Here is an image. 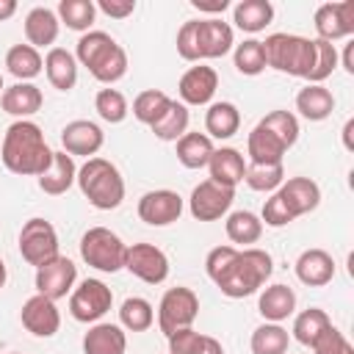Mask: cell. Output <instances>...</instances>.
Instances as JSON below:
<instances>
[{
    "label": "cell",
    "instance_id": "cell-6",
    "mask_svg": "<svg viewBox=\"0 0 354 354\" xmlns=\"http://www.w3.org/2000/svg\"><path fill=\"white\" fill-rule=\"evenodd\" d=\"M266 66L293 75V77H310L315 64V39H304L296 33H271L263 41Z\"/></svg>",
    "mask_w": 354,
    "mask_h": 354
},
{
    "label": "cell",
    "instance_id": "cell-19",
    "mask_svg": "<svg viewBox=\"0 0 354 354\" xmlns=\"http://www.w3.org/2000/svg\"><path fill=\"white\" fill-rule=\"evenodd\" d=\"M277 194L282 196V202H285V207L290 210L293 218H299L304 213H313L321 202V188L310 177H290L277 188Z\"/></svg>",
    "mask_w": 354,
    "mask_h": 354
},
{
    "label": "cell",
    "instance_id": "cell-7",
    "mask_svg": "<svg viewBox=\"0 0 354 354\" xmlns=\"http://www.w3.org/2000/svg\"><path fill=\"white\" fill-rule=\"evenodd\" d=\"M124 254H127V246L108 227H91L80 238V257L97 271L113 274L124 268Z\"/></svg>",
    "mask_w": 354,
    "mask_h": 354
},
{
    "label": "cell",
    "instance_id": "cell-13",
    "mask_svg": "<svg viewBox=\"0 0 354 354\" xmlns=\"http://www.w3.org/2000/svg\"><path fill=\"white\" fill-rule=\"evenodd\" d=\"M75 279H77V266L69 257L58 254V257H53L36 268V293L58 301L72 290Z\"/></svg>",
    "mask_w": 354,
    "mask_h": 354
},
{
    "label": "cell",
    "instance_id": "cell-40",
    "mask_svg": "<svg viewBox=\"0 0 354 354\" xmlns=\"http://www.w3.org/2000/svg\"><path fill=\"white\" fill-rule=\"evenodd\" d=\"M169 97L160 91V88H147V91H141L136 100H133V116L141 122V124H155L163 113H166V108H169Z\"/></svg>",
    "mask_w": 354,
    "mask_h": 354
},
{
    "label": "cell",
    "instance_id": "cell-24",
    "mask_svg": "<svg viewBox=\"0 0 354 354\" xmlns=\"http://www.w3.org/2000/svg\"><path fill=\"white\" fill-rule=\"evenodd\" d=\"M41 102H44V97H41L39 86H33V83H14V86L3 88V97H0L3 111L11 116H19V119L33 116L41 108Z\"/></svg>",
    "mask_w": 354,
    "mask_h": 354
},
{
    "label": "cell",
    "instance_id": "cell-8",
    "mask_svg": "<svg viewBox=\"0 0 354 354\" xmlns=\"http://www.w3.org/2000/svg\"><path fill=\"white\" fill-rule=\"evenodd\" d=\"M199 315V296L191 288H169L158 304V326L169 337L177 329H188Z\"/></svg>",
    "mask_w": 354,
    "mask_h": 354
},
{
    "label": "cell",
    "instance_id": "cell-44",
    "mask_svg": "<svg viewBox=\"0 0 354 354\" xmlns=\"http://www.w3.org/2000/svg\"><path fill=\"white\" fill-rule=\"evenodd\" d=\"M257 124H263L268 133H274L288 149L296 144V138H299V122H296V116L290 113V111H271L268 116H263Z\"/></svg>",
    "mask_w": 354,
    "mask_h": 354
},
{
    "label": "cell",
    "instance_id": "cell-27",
    "mask_svg": "<svg viewBox=\"0 0 354 354\" xmlns=\"http://www.w3.org/2000/svg\"><path fill=\"white\" fill-rule=\"evenodd\" d=\"M296 111L310 122H321L335 111V97L329 88H324L318 83H307L296 94Z\"/></svg>",
    "mask_w": 354,
    "mask_h": 354
},
{
    "label": "cell",
    "instance_id": "cell-17",
    "mask_svg": "<svg viewBox=\"0 0 354 354\" xmlns=\"http://www.w3.org/2000/svg\"><path fill=\"white\" fill-rule=\"evenodd\" d=\"M216 88H218V75L213 66H205V64L191 66L180 77V86H177L183 105H207L213 100Z\"/></svg>",
    "mask_w": 354,
    "mask_h": 354
},
{
    "label": "cell",
    "instance_id": "cell-26",
    "mask_svg": "<svg viewBox=\"0 0 354 354\" xmlns=\"http://www.w3.org/2000/svg\"><path fill=\"white\" fill-rule=\"evenodd\" d=\"M44 72H47V80L53 88L69 91L77 83V58L64 47H53L44 55Z\"/></svg>",
    "mask_w": 354,
    "mask_h": 354
},
{
    "label": "cell",
    "instance_id": "cell-12",
    "mask_svg": "<svg viewBox=\"0 0 354 354\" xmlns=\"http://www.w3.org/2000/svg\"><path fill=\"white\" fill-rule=\"evenodd\" d=\"M124 268L147 285H160L169 277V257L152 243H133L127 246Z\"/></svg>",
    "mask_w": 354,
    "mask_h": 354
},
{
    "label": "cell",
    "instance_id": "cell-38",
    "mask_svg": "<svg viewBox=\"0 0 354 354\" xmlns=\"http://www.w3.org/2000/svg\"><path fill=\"white\" fill-rule=\"evenodd\" d=\"M288 329L279 324H263L252 332V354H288Z\"/></svg>",
    "mask_w": 354,
    "mask_h": 354
},
{
    "label": "cell",
    "instance_id": "cell-20",
    "mask_svg": "<svg viewBox=\"0 0 354 354\" xmlns=\"http://www.w3.org/2000/svg\"><path fill=\"white\" fill-rule=\"evenodd\" d=\"M296 277L299 282L310 285V288H324L332 282L335 277V260L329 252L324 249H304L296 260Z\"/></svg>",
    "mask_w": 354,
    "mask_h": 354
},
{
    "label": "cell",
    "instance_id": "cell-41",
    "mask_svg": "<svg viewBox=\"0 0 354 354\" xmlns=\"http://www.w3.org/2000/svg\"><path fill=\"white\" fill-rule=\"evenodd\" d=\"M58 19L72 28V30H88L94 17H97V6L91 0H61L58 3Z\"/></svg>",
    "mask_w": 354,
    "mask_h": 354
},
{
    "label": "cell",
    "instance_id": "cell-11",
    "mask_svg": "<svg viewBox=\"0 0 354 354\" xmlns=\"http://www.w3.org/2000/svg\"><path fill=\"white\" fill-rule=\"evenodd\" d=\"M235 199V188H227V185H218L213 180H202L194 191H191V199H188V210L196 221H216L221 218L230 205Z\"/></svg>",
    "mask_w": 354,
    "mask_h": 354
},
{
    "label": "cell",
    "instance_id": "cell-1",
    "mask_svg": "<svg viewBox=\"0 0 354 354\" xmlns=\"http://www.w3.org/2000/svg\"><path fill=\"white\" fill-rule=\"evenodd\" d=\"M207 277L218 285V290L230 299L252 296L274 271L271 254L263 249H235V246H216L207 252L205 260Z\"/></svg>",
    "mask_w": 354,
    "mask_h": 354
},
{
    "label": "cell",
    "instance_id": "cell-46",
    "mask_svg": "<svg viewBox=\"0 0 354 354\" xmlns=\"http://www.w3.org/2000/svg\"><path fill=\"white\" fill-rule=\"evenodd\" d=\"M315 354H354V346L346 340V335L335 326H329L315 343H313Z\"/></svg>",
    "mask_w": 354,
    "mask_h": 354
},
{
    "label": "cell",
    "instance_id": "cell-35",
    "mask_svg": "<svg viewBox=\"0 0 354 354\" xmlns=\"http://www.w3.org/2000/svg\"><path fill=\"white\" fill-rule=\"evenodd\" d=\"M329 326H332L329 315H326L324 310H318V307H310V310H304V313L296 315V321H293V337H296L301 346L313 348V343H315Z\"/></svg>",
    "mask_w": 354,
    "mask_h": 354
},
{
    "label": "cell",
    "instance_id": "cell-50",
    "mask_svg": "<svg viewBox=\"0 0 354 354\" xmlns=\"http://www.w3.org/2000/svg\"><path fill=\"white\" fill-rule=\"evenodd\" d=\"M191 3H194V8L210 11V14H218V11H224L230 6V0H191Z\"/></svg>",
    "mask_w": 354,
    "mask_h": 354
},
{
    "label": "cell",
    "instance_id": "cell-39",
    "mask_svg": "<svg viewBox=\"0 0 354 354\" xmlns=\"http://www.w3.org/2000/svg\"><path fill=\"white\" fill-rule=\"evenodd\" d=\"M119 321H122V326L130 329V332H147V329L152 326V321H155L152 304H149L147 299H141V296H130V299H124L122 307H119Z\"/></svg>",
    "mask_w": 354,
    "mask_h": 354
},
{
    "label": "cell",
    "instance_id": "cell-48",
    "mask_svg": "<svg viewBox=\"0 0 354 354\" xmlns=\"http://www.w3.org/2000/svg\"><path fill=\"white\" fill-rule=\"evenodd\" d=\"M263 221H266L268 227H285V224L293 221L290 210L285 207V202H282V196H279L277 191H274V194L266 199V205H263Z\"/></svg>",
    "mask_w": 354,
    "mask_h": 354
},
{
    "label": "cell",
    "instance_id": "cell-9",
    "mask_svg": "<svg viewBox=\"0 0 354 354\" xmlns=\"http://www.w3.org/2000/svg\"><path fill=\"white\" fill-rule=\"evenodd\" d=\"M19 254L28 266H44L58 257V232L47 218H28L19 230Z\"/></svg>",
    "mask_w": 354,
    "mask_h": 354
},
{
    "label": "cell",
    "instance_id": "cell-31",
    "mask_svg": "<svg viewBox=\"0 0 354 354\" xmlns=\"http://www.w3.org/2000/svg\"><path fill=\"white\" fill-rule=\"evenodd\" d=\"M213 138H207L205 133H185L183 138H177V160L185 169H202L207 166L210 155H213Z\"/></svg>",
    "mask_w": 354,
    "mask_h": 354
},
{
    "label": "cell",
    "instance_id": "cell-25",
    "mask_svg": "<svg viewBox=\"0 0 354 354\" xmlns=\"http://www.w3.org/2000/svg\"><path fill=\"white\" fill-rule=\"evenodd\" d=\"M75 177H77V169H75L72 155L53 152V163L47 166L44 174H39V188L44 194H50V196H61V194H66L72 188Z\"/></svg>",
    "mask_w": 354,
    "mask_h": 354
},
{
    "label": "cell",
    "instance_id": "cell-15",
    "mask_svg": "<svg viewBox=\"0 0 354 354\" xmlns=\"http://www.w3.org/2000/svg\"><path fill=\"white\" fill-rule=\"evenodd\" d=\"M313 22L321 41L332 44L335 39H346L354 33V3H324L318 6Z\"/></svg>",
    "mask_w": 354,
    "mask_h": 354
},
{
    "label": "cell",
    "instance_id": "cell-33",
    "mask_svg": "<svg viewBox=\"0 0 354 354\" xmlns=\"http://www.w3.org/2000/svg\"><path fill=\"white\" fill-rule=\"evenodd\" d=\"M6 66H8V72L19 83H25V80H33L44 69V61H41V55H39L36 47H30V44H14L6 53Z\"/></svg>",
    "mask_w": 354,
    "mask_h": 354
},
{
    "label": "cell",
    "instance_id": "cell-34",
    "mask_svg": "<svg viewBox=\"0 0 354 354\" xmlns=\"http://www.w3.org/2000/svg\"><path fill=\"white\" fill-rule=\"evenodd\" d=\"M224 227H227V238L232 243H241V246L257 243L260 235H263V221L252 210H235V213H230Z\"/></svg>",
    "mask_w": 354,
    "mask_h": 354
},
{
    "label": "cell",
    "instance_id": "cell-42",
    "mask_svg": "<svg viewBox=\"0 0 354 354\" xmlns=\"http://www.w3.org/2000/svg\"><path fill=\"white\" fill-rule=\"evenodd\" d=\"M235 69H238L241 75H249V77L260 75V72L266 69L263 41H257V39H246V41H241V44L235 47Z\"/></svg>",
    "mask_w": 354,
    "mask_h": 354
},
{
    "label": "cell",
    "instance_id": "cell-21",
    "mask_svg": "<svg viewBox=\"0 0 354 354\" xmlns=\"http://www.w3.org/2000/svg\"><path fill=\"white\" fill-rule=\"evenodd\" d=\"M207 169H210V180L213 183L235 188L246 174V160H243V155L238 149L221 147V149H213V155L207 160Z\"/></svg>",
    "mask_w": 354,
    "mask_h": 354
},
{
    "label": "cell",
    "instance_id": "cell-30",
    "mask_svg": "<svg viewBox=\"0 0 354 354\" xmlns=\"http://www.w3.org/2000/svg\"><path fill=\"white\" fill-rule=\"evenodd\" d=\"M241 127V113L232 102H213L205 113V130H207V138H232Z\"/></svg>",
    "mask_w": 354,
    "mask_h": 354
},
{
    "label": "cell",
    "instance_id": "cell-32",
    "mask_svg": "<svg viewBox=\"0 0 354 354\" xmlns=\"http://www.w3.org/2000/svg\"><path fill=\"white\" fill-rule=\"evenodd\" d=\"M271 19H274V6L268 0H241L232 11V22L246 33L263 30Z\"/></svg>",
    "mask_w": 354,
    "mask_h": 354
},
{
    "label": "cell",
    "instance_id": "cell-54",
    "mask_svg": "<svg viewBox=\"0 0 354 354\" xmlns=\"http://www.w3.org/2000/svg\"><path fill=\"white\" fill-rule=\"evenodd\" d=\"M351 133H354V119H348L346 124H343V147L351 152L354 149V141H351Z\"/></svg>",
    "mask_w": 354,
    "mask_h": 354
},
{
    "label": "cell",
    "instance_id": "cell-36",
    "mask_svg": "<svg viewBox=\"0 0 354 354\" xmlns=\"http://www.w3.org/2000/svg\"><path fill=\"white\" fill-rule=\"evenodd\" d=\"M185 130H188V108L177 100H171L166 113L152 124V133L163 141H177L185 136Z\"/></svg>",
    "mask_w": 354,
    "mask_h": 354
},
{
    "label": "cell",
    "instance_id": "cell-51",
    "mask_svg": "<svg viewBox=\"0 0 354 354\" xmlns=\"http://www.w3.org/2000/svg\"><path fill=\"white\" fill-rule=\"evenodd\" d=\"M196 354H224V348H221V343H218L216 337L205 335V343H202V348H199Z\"/></svg>",
    "mask_w": 354,
    "mask_h": 354
},
{
    "label": "cell",
    "instance_id": "cell-53",
    "mask_svg": "<svg viewBox=\"0 0 354 354\" xmlns=\"http://www.w3.org/2000/svg\"><path fill=\"white\" fill-rule=\"evenodd\" d=\"M343 69L348 75H354V44H346V53H343Z\"/></svg>",
    "mask_w": 354,
    "mask_h": 354
},
{
    "label": "cell",
    "instance_id": "cell-23",
    "mask_svg": "<svg viewBox=\"0 0 354 354\" xmlns=\"http://www.w3.org/2000/svg\"><path fill=\"white\" fill-rule=\"evenodd\" d=\"M127 335L116 324H94L83 335V354H124Z\"/></svg>",
    "mask_w": 354,
    "mask_h": 354
},
{
    "label": "cell",
    "instance_id": "cell-18",
    "mask_svg": "<svg viewBox=\"0 0 354 354\" xmlns=\"http://www.w3.org/2000/svg\"><path fill=\"white\" fill-rule=\"evenodd\" d=\"M105 136H102V127L88 122V119H75L69 122L64 130H61V144H64V152L66 155H97L100 147H102Z\"/></svg>",
    "mask_w": 354,
    "mask_h": 354
},
{
    "label": "cell",
    "instance_id": "cell-45",
    "mask_svg": "<svg viewBox=\"0 0 354 354\" xmlns=\"http://www.w3.org/2000/svg\"><path fill=\"white\" fill-rule=\"evenodd\" d=\"M335 66H337V50H335V44L315 39V64H313V72H310L307 80L321 86L335 72Z\"/></svg>",
    "mask_w": 354,
    "mask_h": 354
},
{
    "label": "cell",
    "instance_id": "cell-56",
    "mask_svg": "<svg viewBox=\"0 0 354 354\" xmlns=\"http://www.w3.org/2000/svg\"><path fill=\"white\" fill-rule=\"evenodd\" d=\"M0 91H3V75H0Z\"/></svg>",
    "mask_w": 354,
    "mask_h": 354
},
{
    "label": "cell",
    "instance_id": "cell-47",
    "mask_svg": "<svg viewBox=\"0 0 354 354\" xmlns=\"http://www.w3.org/2000/svg\"><path fill=\"white\" fill-rule=\"evenodd\" d=\"M205 343V335L194 332L191 326L188 329H177L169 335V354H196Z\"/></svg>",
    "mask_w": 354,
    "mask_h": 354
},
{
    "label": "cell",
    "instance_id": "cell-16",
    "mask_svg": "<svg viewBox=\"0 0 354 354\" xmlns=\"http://www.w3.org/2000/svg\"><path fill=\"white\" fill-rule=\"evenodd\" d=\"M19 318H22V326L30 335H36V337H53L61 329V313H58L55 301L47 299V296H41V293L30 296L22 304Z\"/></svg>",
    "mask_w": 354,
    "mask_h": 354
},
{
    "label": "cell",
    "instance_id": "cell-14",
    "mask_svg": "<svg viewBox=\"0 0 354 354\" xmlns=\"http://www.w3.org/2000/svg\"><path fill=\"white\" fill-rule=\"evenodd\" d=\"M180 216H183V196L177 191L160 188V191H149L138 199V218L149 227L174 224Z\"/></svg>",
    "mask_w": 354,
    "mask_h": 354
},
{
    "label": "cell",
    "instance_id": "cell-22",
    "mask_svg": "<svg viewBox=\"0 0 354 354\" xmlns=\"http://www.w3.org/2000/svg\"><path fill=\"white\" fill-rule=\"evenodd\" d=\"M58 30H61V19H58V14L53 8L36 6V8L28 11V17H25V36H28L30 47H50L58 39Z\"/></svg>",
    "mask_w": 354,
    "mask_h": 354
},
{
    "label": "cell",
    "instance_id": "cell-3",
    "mask_svg": "<svg viewBox=\"0 0 354 354\" xmlns=\"http://www.w3.org/2000/svg\"><path fill=\"white\" fill-rule=\"evenodd\" d=\"M232 47V28L224 19H191L177 30V53L185 61L221 58Z\"/></svg>",
    "mask_w": 354,
    "mask_h": 354
},
{
    "label": "cell",
    "instance_id": "cell-52",
    "mask_svg": "<svg viewBox=\"0 0 354 354\" xmlns=\"http://www.w3.org/2000/svg\"><path fill=\"white\" fill-rule=\"evenodd\" d=\"M17 14V0H0V22L11 19Z\"/></svg>",
    "mask_w": 354,
    "mask_h": 354
},
{
    "label": "cell",
    "instance_id": "cell-5",
    "mask_svg": "<svg viewBox=\"0 0 354 354\" xmlns=\"http://www.w3.org/2000/svg\"><path fill=\"white\" fill-rule=\"evenodd\" d=\"M75 183L97 210H113L124 199V180L119 169L105 158H88L77 169Z\"/></svg>",
    "mask_w": 354,
    "mask_h": 354
},
{
    "label": "cell",
    "instance_id": "cell-10",
    "mask_svg": "<svg viewBox=\"0 0 354 354\" xmlns=\"http://www.w3.org/2000/svg\"><path fill=\"white\" fill-rule=\"evenodd\" d=\"M113 304V293L102 279H83L69 296V313L80 324L100 321Z\"/></svg>",
    "mask_w": 354,
    "mask_h": 354
},
{
    "label": "cell",
    "instance_id": "cell-28",
    "mask_svg": "<svg viewBox=\"0 0 354 354\" xmlns=\"http://www.w3.org/2000/svg\"><path fill=\"white\" fill-rule=\"evenodd\" d=\"M246 152H249V163H282L288 147L263 124H254V130L246 138Z\"/></svg>",
    "mask_w": 354,
    "mask_h": 354
},
{
    "label": "cell",
    "instance_id": "cell-4",
    "mask_svg": "<svg viewBox=\"0 0 354 354\" xmlns=\"http://www.w3.org/2000/svg\"><path fill=\"white\" fill-rule=\"evenodd\" d=\"M77 61L100 83H116L127 72V53L105 30H88L77 41Z\"/></svg>",
    "mask_w": 354,
    "mask_h": 354
},
{
    "label": "cell",
    "instance_id": "cell-43",
    "mask_svg": "<svg viewBox=\"0 0 354 354\" xmlns=\"http://www.w3.org/2000/svg\"><path fill=\"white\" fill-rule=\"evenodd\" d=\"M94 108H97V113L105 119V122H111V124H119V122H124V116H127V100H124V94L119 91V88H100L97 91V97H94Z\"/></svg>",
    "mask_w": 354,
    "mask_h": 354
},
{
    "label": "cell",
    "instance_id": "cell-55",
    "mask_svg": "<svg viewBox=\"0 0 354 354\" xmlns=\"http://www.w3.org/2000/svg\"><path fill=\"white\" fill-rule=\"evenodd\" d=\"M6 277H8V271H6V263L0 260V288L6 285Z\"/></svg>",
    "mask_w": 354,
    "mask_h": 354
},
{
    "label": "cell",
    "instance_id": "cell-2",
    "mask_svg": "<svg viewBox=\"0 0 354 354\" xmlns=\"http://www.w3.org/2000/svg\"><path fill=\"white\" fill-rule=\"evenodd\" d=\"M0 158L8 171L22 174V177H39L53 163V149L47 147L44 133L36 122L19 119V122L8 124Z\"/></svg>",
    "mask_w": 354,
    "mask_h": 354
},
{
    "label": "cell",
    "instance_id": "cell-29",
    "mask_svg": "<svg viewBox=\"0 0 354 354\" xmlns=\"http://www.w3.org/2000/svg\"><path fill=\"white\" fill-rule=\"evenodd\" d=\"M257 310L266 321L271 324H279L285 321L288 315H293L296 310V293L288 288V285H271L260 293V301H257Z\"/></svg>",
    "mask_w": 354,
    "mask_h": 354
},
{
    "label": "cell",
    "instance_id": "cell-57",
    "mask_svg": "<svg viewBox=\"0 0 354 354\" xmlns=\"http://www.w3.org/2000/svg\"><path fill=\"white\" fill-rule=\"evenodd\" d=\"M11 354H19V351H11Z\"/></svg>",
    "mask_w": 354,
    "mask_h": 354
},
{
    "label": "cell",
    "instance_id": "cell-37",
    "mask_svg": "<svg viewBox=\"0 0 354 354\" xmlns=\"http://www.w3.org/2000/svg\"><path fill=\"white\" fill-rule=\"evenodd\" d=\"M243 180L252 191L268 194L285 183V169H282V163H246Z\"/></svg>",
    "mask_w": 354,
    "mask_h": 354
},
{
    "label": "cell",
    "instance_id": "cell-49",
    "mask_svg": "<svg viewBox=\"0 0 354 354\" xmlns=\"http://www.w3.org/2000/svg\"><path fill=\"white\" fill-rule=\"evenodd\" d=\"M97 8L108 17H113V19H124L136 11V0H100Z\"/></svg>",
    "mask_w": 354,
    "mask_h": 354
}]
</instances>
